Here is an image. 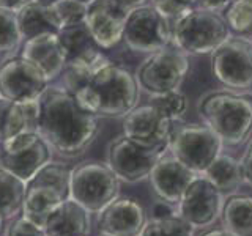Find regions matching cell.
Instances as JSON below:
<instances>
[{"mask_svg": "<svg viewBox=\"0 0 252 236\" xmlns=\"http://www.w3.org/2000/svg\"><path fill=\"white\" fill-rule=\"evenodd\" d=\"M98 117L85 110L65 87H47L39 96L36 132L62 157L84 154L98 136Z\"/></svg>", "mask_w": 252, "mask_h": 236, "instance_id": "cell-1", "label": "cell"}, {"mask_svg": "<svg viewBox=\"0 0 252 236\" xmlns=\"http://www.w3.org/2000/svg\"><path fill=\"white\" fill-rule=\"evenodd\" d=\"M71 94L98 118H117L137 106L139 84L126 68L109 61Z\"/></svg>", "mask_w": 252, "mask_h": 236, "instance_id": "cell-2", "label": "cell"}, {"mask_svg": "<svg viewBox=\"0 0 252 236\" xmlns=\"http://www.w3.org/2000/svg\"><path fill=\"white\" fill-rule=\"evenodd\" d=\"M199 114L227 145H240L252 131V96L233 91H213L199 102Z\"/></svg>", "mask_w": 252, "mask_h": 236, "instance_id": "cell-3", "label": "cell"}, {"mask_svg": "<svg viewBox=\"0 0 252 236\" xmlns=\"http://www.w3.org/2000/svg\"><path fill=\"white\" fill-rule=\"evenodd\" d=\"M71 167L59 162H47L26 183L22 216L41 227L47 216L62 202L69 199Z\"/></svg>", "mask_w": 252, "mask_h": 236, "instance_id": "cell-4", "label": "cell"}, {"mask_svg": "<svg viewBox=\"0 0 252 236\" xmlns=\"http://www.w3.org/2000/svg\"><path fill=\"white\" fill-rule=\"evenodd\" d=\"M230 36L224 18L207 8H191L172 21V43L189 54H208Z\"/></svg>", "mask_w": 252, "mask_h": 236, "instance_id": "cell-5", "label": "cell"}, {"mask_svg": "<svg viewBox=\"0 0 252 236\" xmlns=\"http://www.w3.org/2000/svg\"><path fill=\"white\" fill-rule=\"evenodd\" d=\"M120 195V179L102 162H82L71 169L69 199L89 212H99Z\"/></svg>", "mask_w": 252, "mask_h": 236, "instance_id": "cell-6", "label": "cell"}, {"mask_svg": "<svg viewBox=\"0 0 252 236\" xmlns=\"http://www.w3.org/2000/svg\"><path fill=\"white\" fill-rule=\"evenodd\" d=\"M222 140L218 134L202 124L173 126L169 151L197 175H203L220 154Z\"/></svg>", "mask_w": 252, "mask_h": 236, "instance_id": "cell-7", "label": "cell"}, {"mask_svg": "<svg viewBox=\"0 0 252 236\" xmlns=\"http://www.w3.org/2000/svg\"><path fill=\"white\" fill-rule=\"evenodd\" d=\"M189 69L188 57L173 47L153 52L142 63L136 73L139 88L145 90L152 96H159L164 93L177 91L183 84Z\"/></svg>", "mask_w": 252, "mask_h": 236, "instance_id": "cell-8", "label": "cell"}, {"mask_svg": "<svg viewBox=\"0 0 252 236\" xmlns=\"http://www.w3.org/2000/svg\"><path fill=\"white\" fill-rule=\"evenodd\" d=\"M52 149L36 131H24L0 144V167L24 183L51 162Z\"/></svg>", "mask_w": 252, "mask_h": 236, "instance_id": "cell-9", "label": "cell"}, {"mask_svg": "<svg viewBox=\"0 0 252 236\" xmlns=\"http://www.w3.org/2000/svg\"><path fill=\"white\" fill-rule=\"evenodd\" d=\"M123 41L131 51L158 52L172 43V22L152 5L134 6L126 19Z\"/></svg>", "mask_w": 252, "mask_h": 236, "instance_id": "cell-10", "label": "cell"}, {"mask_svg": "<svg viewBox=\"0 0 252 236\" xmlns=\"http://www.w3.org/2000/svg\"><path fill=\"white\" fill-rule=\"evenodd\" d=\"M167 149L169 148L140 147L122 134L109 144L106 164L120 181L139 183L150 177L156 162Z\"/></svg>", "mask_w": 252, "mask_h": 236, "instance_id": "cell-11", "label": "cell"}, {"mask_svg": "<svg viewBox=\"0 0 252 236\" xmlns=\"http://www.w3.org/2000/svg\"><path fill=\"white\" fill-rule=\"evenodd\" d=\"M211 69L218 81L230 88L252 87V43L228 36L211 52Z\"/></svg>", "mask_w": 252, "mask_h": 236, "instance_id": "cell-12", "label": "cell"}, {"mask_svg": "<svg viewBox=\"0 0 252 236\" xmlns=\"http://www.w3.org/2000/svg\"><path fill=\"white\" fill-rule=\"evenodd\" d=\"M224 194L205 177H197L188 186L178 203V217L194 230H205L222 214Z\"/></svg>", "mask_w": 252, "mask_h": 236, "instance_id": "cell-13", "label": "cell"}, {"mask_svg": "<svg viewBox=\"0 0 252 236\" xmlns=\"http://www.w3.org/2000/svg\"><path fill=\"white\" fill-rule=\"evenodd\" d=\"M49 85L43 71L22 55L0 63V96L18 102L39 99Z\"/></svg>", "mask_w": 252, "mask_h": 236, "instance_id": "cell-14", "label": "cell"}, {"mask_svg": "<svg viewBox=\"0 0 252 236\" xmlns=\"http://www.w3.org/2000/svg\"><path fill=\"white\" fill-rule=\"evenodd\" d=\"M131 6L123 0H92L87 3L85 26L101 49H112L123 41Z\"/></svg>", "mask_w": 252, "mask_h": 236, "instance_id": "cell-15", "label": "cell"}, {"mask_svg": "<svg viewBox=\"0 0 252 236\" xmlns=\"http://www.w3.org/2000/svg\"><path fill=\"white\" fill-rule=\"evenodd\" d=\"M173 121L155 104L136 106L125 115L123 134L145 148H169Z\"/></svg>", "mask_w": 252, "mask_h": 236, "instance_id": "cell-16", "label": "cell"}, {"mask_svg": "<svg viewBox=\"0 0 252 236\" xmlns=\"http://www.w3.org/2000/svg\"><path fill=\"white\" fill-rule=\"evenodd\" d=\"M199 177L172 153L165 151L150 173V184L161 202L178 205L185 191Z\"/></svg>", "mask_w": 252, "mask_h": 236, "instance_id": "cell-17", "label": "cell"}, {"mask_svg": "<svg viewBox=\"0 0 252 236\" xmlns=\"http://www.w3.org/2000/svg\"><path fill=\"white\" fill-rule=\"evenodd\" d=\"M145 224L144 206L131 197L115 199L98 212V233L104 236H139Z\"/></svg>", "mask_w": 252, "mask_h": 236, "instance_id": "cell-18", "label": "cell"}, {"mask_svg": "<svg viewBox=\"0 0 252 236\" xmlns=\"http://www.w3.org/2000/svg\"><path fill=\"white\" fill-rule=\"evenodd\" d=\"M21 55L35 63L43 71L49 84L62 76L66 66V55L60 43L59 33H43L26 39Z\"/></svg>", "mask_w": 252, "mask_h": 236, "instance_id": "cell-19", "label": "cell"}, {"mask_svg": "<svg viewBox=\"0 0 252 236\" xmlns=\"http://www.w3.org/2000/svg\"><path fill=\"white\" fill-rule=\"evenodd\" d=\"M90 214L73 199H66L51 211L43 225L46 236H89Z\"/></svg>", "mask_w": 252, "mask_h": 236, "instance_id": "cell-20", "label": "cell"}, {"mask_svg": "<svg viewBox=\"0 0 252 236\" xmlns=\"http://www.w3.org/2000/svg\"><path fill=\"white\" fill-rule=\"evenodd\" d=\"M39 99L11 101L0 96V144L24 131H36Z\"/></svg>", "mask_w": 252, "mask_h": 236, "instance_id": "cell-21", "label": "cell"}, {"mask_svg": "<svg viewBox=\"0 0 252 236\" xmlns=\"http://www.w3.org/2000/svg\"><path fill=\"white\" fill-rule=\"evenodd\" d=\"M14 13L24 41L43 33H59L62 29L51 3H43L41 0H27Z\"/></svg>", "mask_w": 252, "mask_h": 236, "instance_id": "cell-22", "label": "cell"}, {"mask_svg": "<svg viewBox=\"0 0 252 236\" xmlns=\"http://www.w3.org/2000/svg\"><path fill=\"white\" fill-rule=\"evenodd\" d=\"M222 222L233 236H252V197L232 195L224 202Z\"/></svg>", "mask_w": 252, "mask_h": 236, "instance_id": "cell-23", "label": "cell"}, {"mask_svg": "<svg viewBox=\"0 0 252 236\" xmlns=\"http://www.w3.org/2000/svg\"><path fill=\"white\" fill-rule=\"evenodd\" d=\"M59 38L66 55V63L89 57V55L101 51V47L96 44L89 29H87L85 22L73 24V26L60 29Z\"/></svg>", "mask_w": 252, "mask_h": 236, "instance_id": "cell-24", "label": "cell"}, {"mask_svg": "<svg viewBox=\"0 0 252 236\" xmlns=\"http://www.w3.org/2000/svg\"><path fill=\"white\" fill-rule=\"evenodd\" d=\"M26 183L0 167V222H8L22 214Z\"/></svg>", "mask_w": 252, "mask_h": 236, "instance_id": "cell-25", "label": "cell"}, {"mask_svg": "<svg viewBox=\"0 0 252 236\" xmlns=\"http://www.w3.org/2000/svg\"><path fill=\"white\" fill-rule=\"evenodd\" d=\"M203 177L211 184H215L222 194L235 192L244 181L241 162L227 154H219L215 162L205 170Z\"/></svg>", "mask_w": 252, "mask_h": 236, "instance_id": "cell-26", "label": "cell"}, {"mask_svg": "<svg viewBox=\"0 0 252 236\" xmlns=\"http://www.w3.org/2000/svg\"><path fill=\"white\" fill-rule=\"evenodd\" d=\"M225 22L241 38L252 43V0H233L227 6Z\"/></svg>", "mask_w": 252, "mask_h": 236, "instance_id": "cell-27", "label": "cell"}, {"mask_svg": "<svg viewBox=\"0 0 252 236\" xmlns=\"http://www.w3.org/2000/svg\"><path fill=\"white\" fill-rule=\"evenodd\" d=\"M139 236H194V228L178 216L152 219Z\"/></svg>", "mask_w": 252, "mask_h": 236, "instance_id": "cell-28", "label": "cell"}, {"mask_svg": "<svg viewBox=\"0 0 252 236\" xmlns=\"http://www.w3.org/2000/svg\"><path fill=\"white\" fill-rule=\"evenodd\" d=\"M51 6L55 16H57L62 29L84 22L85 19L87 3L81 2V0H54Z\"/></svg>", "mask_w": 252, "mask_h": 236, "instance_id": "cell-29", "label": "cell"}, {"mask_svg": "<svg viewBox=\"0 0 252 236\" xmlns=\"http://www.w3.org/2000/svg\"><path fill=\"white\" fill-rule=\"evenodd\" d=\"M16 13L0 8V52H10L21 43Z\"/></svg>", "mask_w": 252, "mask_h": 236, "instance_id": "cell-30", "label": "cell"}, {"mask_svg": "<svg viewBox=\"0 0 252 236\" xmlns=\"http://www.w3.org/2000/svg\"><path fill=\"white\" fill-rule=\"evenodd\" d=\"M152 104H155L158 109L162 110V112L167 117H170L173 121H175L178 117L183 115L188 109V101L185 98V94H181L178 90L159 94V96H153Z\"/></svg>", "mask_w": 252, "mask_h": 236, "instance_id": "cell-31", "label": "cell"}, {"mask_svg": "<svg viewBox=\"0 0 252 236\" xmlns=\"http://www.w3.org/2000/svg\"><path fill=\"white\" fill-rule=\"evenodd\" d=\"M197 3H199V0H152V6L156 8L170 22L175 21L185 11L191 10L192 5Z\"/></svg>", "mask_w": 252, "mask_h": 236, "instance_id": "cell-32", "label": "cell"}, {"mask_svg": "<svg viewBox=\"0 0 252 236\" xmlns=\"http://www.w3.org/2000/svg\"><path fill=\"white\" fill-rule=\"evenodd\" d=\"M3 236H46V233L41 227L35 225L22 214H19L6 222Z\"/></svg>", "mask_w": 252, "mask_h": 236, "instance_id": "cell-33", "label": "cell"}, {"mask_svg": "<svg viewBox=\"0 0 252 236\" xmlns=\"http://www.w3.org/2000/svg\"><path fill=\"white\" fill-rule=\"evenodd\" d=\"M241 162V169H243V179L244 183H248L249 186H252V140L248 145L246 151H244Z\"/></svg>", "mask_w": 252, "mask_h": 236, "instance_id": "cell-34", "label": "cell"}, {"mask_svg": "<svg viewBox=\"0 0 252 236\" xmlns=\"http://www.w3.org/2000/svg\"><path fill=\"white\" fill-rule=\"evenodd\" d=\"M170 216H177V214H173V209H172L170 203L159 202V203L155 205V208H153V217L155 219H164V217H170Z\"/></svg>", "mask_w": 252, "mask_h": 236, "instance_id": "cell-35", "label": "cell"}, {"mask_svg": "<svg viewBox=\"0 0 252 236\" xmlns=\"http://www.w3.org/2000/svg\"><path fill=\"white\" fill-rule=\"evenodd\" d=\"M233 0H199L200 8H207V10H213V11H218V10H222V8H227L230 5Z\"/></svg>", "mask_w": 252, "mask_h": 236, "instance_id": "cell-36", "label": "cell"}, {"mask_svg": "<svg viewBox=\"0 0 252 236\" xmlns=\"http://www.w3.org/2000/svg\"><path fill=\"white\" fill-rule=\"evenodd\" d=\"M26 2L27 0H0V8H3V10H10V11H16Z\"/></svg>", "mask_w": 252, "mask_h": 236, "instance_id": "cell-37", "label": "cell"}, {"mask_svg": "<svg viewBox=\"0 0 252 236\" xmlns=\"http://www.w3.org/2000/svg\"><path fill=\"white\" fill-rule=\"evenodd\" d=\"M203 236H233V235H230L225 230V228H222V230H210V232L205 233Z\"/></svg>", "mask_w": 252, "mask_h": 236, "instance_id": "cell-38", "label": "cell"}, {"mask_svg": "<svg viewBox=\"0 0 252 236\" xmlns=\"http://www.w3.org/2000/svg\"><path fill=\"white\" fill-rule=\"evenodd\" d=\"M123 2L126 3V5H129L131 8H134V6H140V5H145L148 0H123Z\"/></svg>", "mask_w": 252, "mask_h": 236, "instance_id": "cell-39", "label": "cell"}, {"mask_svg": "<svg viewBox=\"0 0 252 236\" xmlns=\"http://www.w3.org/2000/svg\"><path fill=\"white\" fill-rule=\"evenodd\" d=\"M81 2H84V3H90L92 0H81Z\"/></svg>", "mask_w": 252, "mask_h": 236, "instance_id": "cell-40", "label": "cell"}, {"mask_svg": "<svg viewBox=\"0 0 252 236\" xmlns=\"http://www.w3.org/2000/svg\"><path fill=\"white\" fill-rule=\"evenodd\" d=\"M2 228H3V222H0V230H2Z\"/></svg>", "mask_w": 252, "mask_h": 236, "instance_id": "cell-41", "label": "cell"}, {"mask_svg": "<svg viewBox=\"0 0 252 236\" xmlns=\"http://www.w3.org/2000/svg\"><path fill=\"white\" fill-rule=\"evenodd\" d=\"M99 236H104V235H99Z\"/></svg>", "mask_w": 252, "mask_h": 236, "instance_id": "cell-42", "label": "cell"}]
</instances>
